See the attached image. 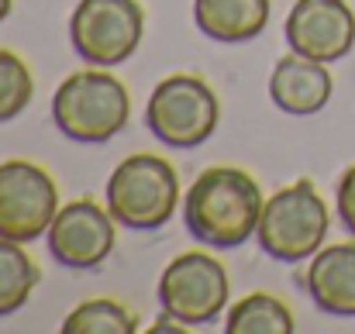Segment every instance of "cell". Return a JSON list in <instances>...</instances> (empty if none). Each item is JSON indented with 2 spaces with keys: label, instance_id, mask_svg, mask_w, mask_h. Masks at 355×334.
Masks as SVG:
<instances>
[{
  "label": "cell",
  "instance_id": "6da1fadb",
  "mask_svg": "<svg viewBox=\"0 0 355 334\" xmlns=\"http://www.w3.org/2000/svg\"><path fill=\"white\" fill-rule=\"evenodd\" d=\"M262 207L266 197L245 169L211 166L187 190L183 221L197 241L211 248H238L255 234Z\"/></svg>",
  "mask_w": 355,
  "mask_h": 334
},
{
  "label": "cell",
  "instance_id": "7a4b0ae2",
  "mask_svg": "<svg viewBox=\"0 0 355 334\" xmlns=\"http://www.w3.org/2000/svg\"><path fill=\"white\" fill-rule=\"evenodd\" d=\"M131 117L128 87L104 66L80 69L66 76L52 94L55 128L83 145H104L118 134Z\"/></svg>",
  "mask_w": 355,
  "mask_h": 334
},
{
  "label": "cell",
  "instance_id": "3957f363",
  "mask_svg": "<svg viewBox=\"0 0 355 334\" xmlns=\"http://www.w3.org/2000/svg\"><path fill=\"white\" fill-rule=\"evenodd\" d=\"M328 224V204L321 200L318 186L311 179H297L266 200L255 241L276 262H307L321 252Z\"/></svg>",
  "mask_w": 355,
  "mask_h": 334
},
{
  "label": "cell",
  "instance_id": "277c9868",
  "mask_svg": "<svg viewBox=\"0 0 355 334\" xmlns=\"http://www.w3.org/2000/svg\"><path fill=\"white\" fill-rule=\"evenodd\" d=\"M180 207V176L169 159L135 152L107 179V211L121 227L159 231Z\"/></svg>",
  "mask_w": 355,
  "mask_h": 334
},
{
  "label": "cell",
  "instance_id": "5b68a950",
  "mask_svg": "<svg viewBox=\"0 0 355 334\" xmlns=\"http://www.w3.org/2000/svg\"><path fill=\"white\" fill-rule=\"evenodd\" d=\"M218 117H221L218 94L200 76H190V73L166 76L145 104L148 131L169 148L204 145L214 134Z\"/></svg>",
  "mask_w": 355,
  "mask_h": 334
},
{
  "label": "cell",
  "instance_id": "8992f818",
  "mask_svg": "<svg viewBox=\"0 0 355 334\" xmlns=\"http://www.w3.org/2000/svg\"><path fill=\"white\" fill-rule=\"evenodd\" d=\"M228 297H232L228 269L207 252H183L159 276L162 314L190 328H204L218 321L228 307Z\"/></svg>",
  "mask_w": 355,
  "mask_h": 334
},
{
  "label": "cell",
  "instance_id": "52a82bcc",
  "mask_svg": "<svg viewBox=\"0 0 355 334\" xmlns=\"http://www.w3.org/2000/svg\"><path fill=\"white\" fill-rule=\"evenodd\" d=\"M145 38L138 0H80L69 17V42L87 66H121Z\"/></svg>",
  "mask_w": 355,
  "mask_h": 334
},
{
  "label": "cell",
  "instance_id": "ba28073f",
  "mask_svg": "<svg viewBox=\"0 0 355 334\" xmlns=\"http://www.w3.org/2000/svg\"><path fill=\"white\" fill-rule=\"evenodd\" d=\"M55 214L59 190L42 166L28 159L0 162V238L35 241L49 231Z\"/></svg>",
  "mask_w": 355,
  "mask_h": 334
},
{
  "label": "cell",
  "instance_id": "9c48e42d",
  "mask_svg": "<svg viewBox=\"0 0 355 334\" xmlns=\"http://www.w3.org/2000/svg\"><path fill=\"white\" fill-rule=\"evenodd\" d=\"M45 238H49V252L55 255V262L69 269H97L114 252L118 221L107 207L80 197L59 207Z\"/></svg>",
  "mask_w": 355,
  "mask_h": 334
},
{
  "label": "cell",
  "instance_id": "30bf717a",
  "mask_svg": "<svg viewBox=\"0 0 355 334\" xmlns=\"http://www.w3.org/2000/svg\"><path fill=\"white\" fill-rule=\"evenodd\" d=\"M290 52L338 62L355 45V14L349 0H297L286 14Z\"/></svg>",
  "mask_w": 355,
  "mask_h": 334
},
{
  "label": "cell",
  "instance_id": "8fae6325",
  "mask_svg": "<svg viewBox=\"0 0 355 334\" xmlns=\"http://www.w3.org/2000/svg\"><path fill=\"white\" fill-rule=\"evenodd\" d=\"M324 66L328 62H318V59H307V55H297V52L283 55L272 66V76H269L272 104L283 114H293V117L318 114L331 100V90H335V80Z\"/></svg>",
  "mask_w": 355,
  "mask_h": 334
},
{
  "label": "cell",
  "instance_id": "7c38bea8",
  "mask_svg": "<svg viewBox=\"0 0 355 334\" xmlns=\"http://www.w3.org/2000/svg\"><path fill=\"white\" fill-rule=\"evenodd\" d=\"M307 293L331 317H355V241L328 245L311 255Z\"/></svg>",
  "mask_w": 355,
  "mask_h": 334
},
{
  "label": "cell",
  "instance_id": "4fadbf2b",
  "mask_svg": "<svg viewBox=\"0 0 355 334\" xmlns=\"http://www.w3.org/2000/svg\"><path fill=\"white\" fill-rule=\"evenodd\" d=\"M193 24L221 45H241L266 31L269 0H193Z\"/></svg>",
  "mask_w": 355,
  "mask_h": 334
},
{
  "label": "cell",
  "instance_id": "5bb4252c",
  "mask_svg": "<svg viewBox=\"0 0 355 334\" xmlns=\"http://www.w3.org/2000/svg\"><path fill=\"white\" fill-rule=\"evenodd\" d=\"M228 334H290L293 331V310L272 297V293H248L228 307L225 317Z\"/></svg>",
  "mask_w": 355,
  "mask_h": 334
},
{
  "label": "cell",
  "instance_id": "9a60e30c",
  "mask_svg": "<svg viewBox=\"0 0 355 334\" xmlns=\"http://www.w3.org/2000/svg\"><path fill=\"white\" fill-rule=\"evenodd\" d=\"M42 272L35 265V258L24 252V241H10L0 238V317L17 314L31 290L38 286Z\"/></svg>",
  "mask_w": 355,
  "mask_h": 334
},
{
  "label": "cell",
  "instance_id": "2e32d148",
  "mask_svg": "<svg viewBox=\"0 0 355 334\" xmlns=\"http://www.w3.org/2000/svg\"><path fill=\"white\" fill-rule=\"evenodd\" d=\"M135 331H138L135 310H128L124 304L107 300V297L83 300L62 321V334H135Z\"/></svg>",
  "mask_w": 355,
  "mask_h": 334
},
{
  "label": "cell",
  "instance_id": "e0dca14e",
  "mask_svg": "<svg viewBox=\"0 0 355 334\" xmlns=\"http://www.w3.org/2000/svg\"><path fill=\"white\" fill-rule=\"evenodd\" d=\"M31 97H35V76L28 62L17 52L0 49V124L14 121L31 104Z\"/></svg>",
  "mask_w": 355,
  "mask_h": 334
},
{
  "label": "cell",
  "instance_id": "ac0fdd59",
  "mask_svg": "<svg viewBox=\"0 0 355 334\" xmlns=\"http://www.w3.org/2000/svg\"><path fill=\"white\" fill-rule=\"evenodd\" d=\"M338 221L349 234H355V166H349L338 179Z\"/></svg>",
  "mask_w": 355,
  "mask_h": 334
},
{
  "label": "cell",
  "instance_id": "d6986e66",
  "mask_svg": "<svg viewBox=\"0 0 355 334\" xmlns=\"http://www.w3.org/2000/svg\"><path fill=\"white\" fill-rule=\"evenodd\" d=\"M10 7H14V0H0V24L7 21V14H10Z\"/></svg>",
  "mask_w": 355,
  "mask_h": 334
}]
</instances>
